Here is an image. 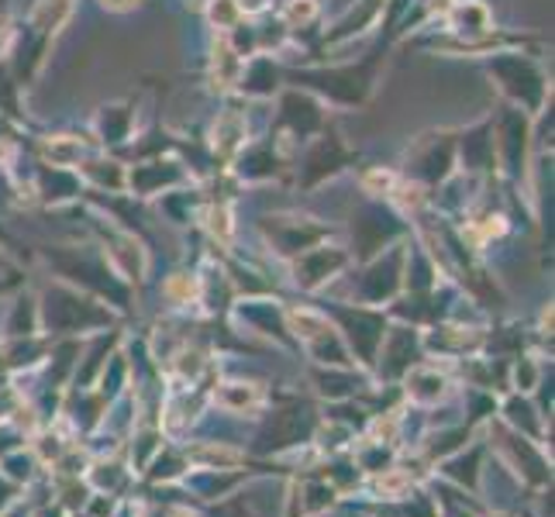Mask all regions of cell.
Returning <instances> with one entry per match:
<instances>
[{"label": "cell", "instance_id": "cell-23", "mask_svg": "<svg viewBox=\"0 0 555 517\" xmlns=\"http://www.w3.org/2000/svg\"><path fill=\"white\" fill-rule=\"evenodd\" d=\"M349 266H352L349 248L335 238H328V242H321V245L308 248V253H300L294 259V280H297V286H304V290H318V286L335 280L338 273H346Z\"/></svg>", "mask_w": 555, "mask_h": 517}, {"label": "cell", "instance_id": "cell-19", "mask_svg": "<svg viewBox=\"0 0 555 517\" xmlns=\"http://www.w3.org/2000/svg\"><path fill=\"white\" fill-rule=\"evenodd\" d=\"M28 183H31V201L42 207H52V210L69 207V204H83V194H87V186L76 169L49 166L31 156H28Z\"/></svg>", "mask_w": 555, "mask_h": 517}, {"label": "cell", "instance_id": "cell-16", "mask_svg": "<svg viewBox=\"0 0 555 517\" xmlns=\"http://www.w3.org/2000/svg\"><path fill=\"white\" fill-rule=\"evenodd\" d=\"M383 4H387V0H352V4L346 11H338L332 22H324L311 46V60L324 52L349 49L359 38H370L383 17Z\"/></svg>", "mask_w": 555, "mask_h": 517}, {"label": "cell", "instance_id": "cell-26", "mask_svg": "<svg viewBox=\"0 0 555 517\" xmlns=\"http://www.w3.org/2000/svg\"><path fill=\"white\" fill-rule=\"evenodd\" d=\"M80 180L87 190L93 194H125V183H128V163L121 156H111V152L93 148L90 156L76 166Z\"/></svg>", "mask_w": 555, "mask_h": 517}, {"label": "cell", "instance_id": "cell-37", "mask_svg": "<svg viewBox=\"0 0 555 517\" xmlns=\"http://www.w3.org/2000/svg\"><path fill=\"white\" fill-rule=\"evenodd\" d=\"M0 262H4V259H0Z\"/></svg>", "mask_w": 555, "mask_h": 517}, {"label": "cell", "instance_id": "cell-2", "mask_svg": "<svg viewBox=\"0 0 555 517\" xmlns=\"http://www.w3.org/2000/svg\"><path fill=\"white\" fill-rule=\"evenodd\" d=\"M80 0H31L28 14L14 17V38L8 49V69L25 93L35 90L52 60V49L60 42L63 28L73 22Z\"/></svg>", "mask_w": 555, "mask_h": 517}, {"label": "cell", "instance_id": "cell-9", "mask_svg": "<svg viewBox=\"0 0 555 517\" xmlns=\"http://www.w3.org/2000/svg\"><path fill=\"white\" fill-rule=\"evenodd\" d=\"M335 114L324 107L314 93L308 90H297V87H283L276 98H273V121H270V131L273 135L297 152L304 142H311L318 131L328 125Z\"/></svg>", "mask_w": 555, "mask_h": 517}, {"label": "cell", "instance_id": "cell-24", "mask_svg": "<svg viewBox=\"0 0 555 517\" xmlns=\"http://www.w3.org/2000/svg\"><path fill=\"white\" fill-rule=\"evenodd\" d=\"M338 332H346L341 335V341L349 345V349L359 356V359H373L376 349L383 345V328H387V321H383L379 311L373 308H346V311H338V324H335Z\"/></svg>", "mask_w": 555, "mask_h": 517}, {"label": "cell", "instance_id": "cell-27", "mask_svg": "<svg viewBox=\"0 0 555 517\" xmlns=\"http://www.w3.org/2000/svg\"><path fill=\"white\" fill-rule=\"evenodd\" d=\"M242 55H235V49L224 42V35H210L207 46V87L218 98H232L242 76Z\"/></svg>", "mask_w": 555, "mask_h": 517}, {"label": "cell", "instance_id": "cell-28", "mask_svg": "<svg viewBox=\"0 0 555 517\" xmlns=\"http://www.w3.org/2000/svg\"><path fill=\"white\" fill-rule=\"evenodd\" d=\"M435 28H442L455 38H473L496 28V22L487 0H452L449 11L435 22Z\"/></svg>", "mask_w": 555, "mask_h": 517}, {"label": "cell", "instance_id": "cell-15", "mask_svg": "<svg viewBox=\"0 0 555 517\" xmlns=\"http://www.w3.org/2000/svg\"><path fill=\"white\" fill-rule=\"evenodd\" d=\"M253 139V118H248V104L238 98H221V111L210 118L207 131H204V148L207 156L215 159V166L224 172L228 163H232L238 152L245 148V142Z\"/></svg>", "mask_w": 555, "mask_h": 517}, {"label": "cell", "instance_id": "cell-14", "mask_svg": "<svg viewBox=\"0 0 555 517\" xmlns=\"http://www.w3.org/2000/svg\"><path fill=\"white\" fill-rule=\"evenodd\" d=\"M139 114H142V98H114L98 104V111L90 114L87 135L93 139L101 152L111 156H125L128 145L139 135Z\"/></svg>", "mask_w": 555, "mask_h": 517}, {"label": "cell", "instance_id": "cell-5", "mask_svg": "<svg viewBox=\"0 0 555 517\" xmlns=\"http://www.w3.org/2000/svg\"><path fill=\"white\" fill-rule=\"evenodd\" d=\"M362 166V152L346 142V131H341L338 118L324 125L311 142H304L294 152V166H291V186L294 194L308 197L318 194L321 186L335 183L346 172H356Z\"/></svg>", "mask_w": 555, "mask_h": 517}, {"label": "cell", "instance_id": "cell-6", "mask_svg": "<svg viewBox=\"0 0 555 517\" xmlns=\"http://www.w3.org/2000/svg\"><path fill=\"white\" fill-rule=\"evenodd\" d=\"M404 46H414L421 52H431V55H446V60H487L493 52H504V49H548V38L539 31H525V28H504L496 25L483 35H473V38H455L442 28H425L411 35Z\"/></svg>", "mask_w": 555, "mask_h": 517}, {"label": "cell", "instance_id": "cell-20", "mask_svg": "<svg viewBox=\"0 0 555 517\" xmlns=\"http://www.w3.org/2000/svg\"><path fill=\"white\" fill-rule=\"evenodd\" d=\"M286 321H291L294 335L304 341V349L314 359L346 362V341H341V332L335 328V321L328 314H321L314 308H291L286 311Z\"/></svg>", "mask_w": 555, "mask_h": 517}, {"label": "cell", "instance_id": "cell-35", "mask_svg": "<svg viewBox=\"0 0 555 517\" xmlns=\"http://www.w3.org/2000/svg\"><path fill=\"white\" fill-rule=\"evenodd\" d=\"M98 4L107 14H131V11L142 8V0H98Z\"/></svg>", "mask_w": 555, "mask_h": 517}, {"label": "cell", "instance_id": "cell-12", "mask_svg": "<svg viewBox=\"0 0 555 517\" xmlns=\"http://www.w3.org/2000/svg\"><path fill=\"white\" fill-rule=\"evenodd\" d=\"M49 266H55V273H63L69 283H83L90 290H98L101 297H107L118 308H128V280H121L111 270V262L104 259V253H80V248H49Z\"/></svg>", "mask_w": 555, "mask_h": 517}, {"label": "cell", "instance_id": "cell-8", "mask_svg": "<svg viewBox=\"0 0 555 517\" xmlns=\"http://www.w3.org/2000/svg\"><path fill=\"white\" fill-rule=\"evenodd\" d=\"M291 166H294V152L266 128V135H253L245 142V148L228 163L224 172L238 190H245V186L291 183Z\"/></svg>", "mask_w": 555, "mask_h": 517}, {"label": "cell", "instance_id": "cell-11", "mask_svg": "<svg viewBox=\"0 0 555 517\" xmlns=\"http://www.w3.org/2000/svg\"><path fill=\"white\" fill-rule=\"evenodd\" d=\"M414 235V224L400 215L397 207H390L387 201H373L366 197L359 204V210H352V259L366 262L370 256L383 253L387 245Z\"/></svg>", "mask_w": 555, "mask_h": 517}, {"label": "cell", "instance_id": "cell-4", "mask_svg": "<svg viewBox=\"0 0 555 517\" xmlns=\"http://www.w3.org/2000/svg\"><path fill=\"white\" fill-rule=\"evenodd\" d=\"M545 49H504L480 60L496 98L511 107H521L531 118L552 104V73L542 60Z\"/></svg>", "mask_w": 555, "mask_h": 517}, {"label": "cell", "instance_id": "cell-25", "mask_svg": "<svg viewBox=\"0 0 555 517\" xmlns=\"http://www.w3.org/2000/svg\"><path fill=\"white\" fill-rule=\"evenodd\" d=\"M273 17L280 22V28L291 35V46L308 42V35L314 46V38L324 25V0H276Z\"/></svg>", "mask_w": 555, "mask_h": 517}, {"label": "cell", "instance_id": "cell-29", "mask_svg": "<svg viewBox=\"0 0 555 517\" xmlns=\"http://www.w3.org/2000/svg\"><path fill=\"white\" fill-rule=\"evenodd\" d=\"M25 98L28 93L17 87V80L8 69V60H0V118H4L8 125H14L17 131H25V135H31V131H38V125L25 111Z\"/></svg>", "mask_w": 555, "mask_h": 517}, {"label": "cell", "instance_id": "cell-3", "mask_svg": "<svg viewBox=\"0 0 555 517\" xmlns=\"http://www.w3.org/2000/svg\"><path fill=\"white\" fill-rule=\"evenodd\" d=\"M493 111V145H496V186L514 207L534 204V118L521 107L496 101Z\"/></svg>", "mask_w": 555, "mask_h": 517}, {"label": "cell", "instance_id": "cell-22", "mask_svg": "<svg viewBox=\"0 0 555 517\" xmlns=\"http://www.w3.org/2000/svg\"><path fill=\"white\" fill-rule=\"evenodd\" d=\"M283 60L276 52H256L242 63V76L232 98L245 104H273V98L283 90Z\"/></svg>", "mask_w": 555, "mask_h": 517}, {"label": "cell", "instance_id": "cell-17", "mask_svg": "<svg viewBox=\"0 0 555 517\" xmlns=\"http://www.w3.org/2000/svg\"><path fill=\"white\" fill-rule=\"evenodd\" d=\"M455 159H459V172H466V177L480 183H496L493 111L480 114V118L463 128H455Z\"/></svg>", "mask_w": 555, "mask_h": 517}, {"label": "cell", "instance_id": "cell-30", "mask_svg": "<svg viewBox=\"0 0 555 517\" xmlns=\"http://www.w3.org/2000/svg\"><path fill=\"white\" fill-rule=\"evenodd\" d=\"M66 297L63 300H55V303H49V321L55 324V328H80V321L87 318L90 324H101L107 314L98 308L93 300H87V297H80L76 290H63Z\"/></svg>", "mask_w": 555, "mask_h": 517}, {"label": "cell", "instance_id": "cell-36", "mask_svg": "<svg viewBox=\"0 0 555 517\" xmlns=\"http://www.w3.org/2000/svg\"><path fill=\"white\" fill-rule=\"evenodd\" d=\"M0 139H14V142H22V145H25L28 135H25V131H17L14 125H8L4 118H0Z\"/></svg>", "mask_w": 555, "mask_h": 517}, {"label": "cell", "instance_id": "cell-13", "mask_svg": "<svg viewBox=\"0 0 555 517\" xmlns=\"http://www.w3.org/2000/svg\"><path fill=\"white\" fill-rule=\"evenodd\" d=\"M186 183H197L190 166L177 156V152H166V156H145L128 163V183L125 194L139 204L159 201L169 190H180Z\"/></svg>", "mask_w": 555, "mask_h": 517}, {"label": "cell", "instance_id": "cell-10", "mask_svg": "<svg viewBox=\"0 0 555 517\" xmlns=\"http://www.w3.org/2000/svg\"><path fill=\"white\" fill-rule=\"evenodd\" d=\"M259 232L280 259L294 262L300 253H308V248L335 238L338 228L328 224L324 218L308 215V210H276V215L259 218Z\"/></svg>", "mask_w": 555, "mask_h": 517}, {"label": "cell", "instance_id": "cell-18", "mask_svg": "<svg viewBox=\"0 0 555 517\" xmlns=\"http://www.w3.org/2000/svg\"><path fill=\"white\" fill-rule=\"evenodd\" d=\"M408 242H411V235L366 259V270H362V276H359V297L366 303H387L400 294V286H404Z\"/></svg>", "mask_w": 555, "mask_h": 517}, {"label": "cell", "instance_id": "cell-32", "mask_svg": "<svg viewBox=\"0 0 555 517\" xmlns=\"http://www.w3.org/2000/svg\"><path fill=\"white\" fill-rule=\"evenodd\" d=\"M201 17L207 22L210 35H224L235 22H242V11H238V0H207Z\"/></svg>", "mask_w": 555, "mask_h": 517}, {"label": "cell", "instance_id": "cell-31", "mask_svg": "<svg viewBox=\"0 0 555 517\" xmlns=\"http://www.w3.org/2000/svg\"><path fill=\"white\" fill-rule=\"evenodd\" d=\"M356 183H359V190L366 197L390 204V197L397 194V186H400V172H397V166H359L356 169Z\"/></svg>", "mask_w": 555, "mask_h": 517}, {"label": "cell", "instance_id": "cell-7", "mask_svg": "<svg viewBox=\"0 0 555 517\" xmlns=\"http://www.w3.org/2000/svg\"><path fill=\"white\" fill-rule=\"evenodd\" d=\"M397 172L408 183L425 190V194H435L452 172H459L455 128H428V131H421V135H414L397 163Z\"/></svg>", "mask_w": 555, "mask_h": 517}, {"label": "cell", "instance_id": "cell-1", "mask_svg": "<svg viewBox=\"0 0 555 517\" xmlns=\"http://www.w3.org/2000/svg\"><path fill=\"white\" fill-rule=\"evenodd\" d=\"M370 49L359 60H304L283 63V83L308 90L328 107L332 114H359L366 111L379 90V76L387 69L390 55L397 52L393 42L383 35H370Z\"/></svg>", "mask_w": 555, "mask_h": 517}, {"label": "cell", "instance_id": "cell-21", "mask_svg": "<svg viewBox=\"0 0 555 517\" xmlns=\"http://www.w3.org/2000/svg\"><path fill=\"white\" fill-rule=\"evenodd\" d=\"M98 148L87 131H31L25 139V152L38 163L49 166H63V169H76L90 152Z\"/></svg>", "mask_w": 555, "mask_h": 517}, {"label": "cell", "instance_id": "cell-33", "mask_svg": "<svg viewBox=\"0 0 555 517\" xmlns=\"http://www.w3.org/2000/svg\"><path fill=\"white\" fill-rule=\"evenodd\" d=\"M11 38H14V14H11V8L4 4V0H0V60L8 55Z\"/></svg>", "mask_w": 555, "mask_h": 517}, {"label": "cell", "instance_id": "cell-34", "mask_svg": "<svg viewBox=\"0 0 555 517\" xmlns=\"http://www.w3.org/2000/svg\"><path fill=\"white\" fill-rule=\"evenodd\" d=\"M273 8H276V0H238L242 17H266V14H273Z\"/></svg>", "mask_w": 555, "mask_h": 517}]
</instances>
